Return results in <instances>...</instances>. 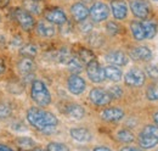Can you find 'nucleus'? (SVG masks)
I'll return each mask as SVG.
<instances>
[{
  "instance_id": "12",
  "label": "nucleus",
  "mask_w": 158,
  "mask_h": 151,
  "mask_svg": "<svg viewBox=\"0 0 158 151\" xmlns=\"http://www.w3.org/2000/svg\"><path fill=\"white\" fill-rule=\"evenodd\" d=\"M35 31L38 33V36L41 38H52L56 34V29L54 27V23L49 22V21H39L35 26Z\"/></svg>"
},
{
  "instance_id": "1",
  "label": "nucleus",
  "mask_w": 158,
  "mask_h": 151,
  "mask_svg": "<svg viewBox=\"0 0 158 151\" xmlns=\"http://www.w3.org/2000/svg\"><path fill=\"white\" fill-rule=\"evenodd\" d=\"M26 118L28 123L38 131L46 127H56L59 124V119L54 113L45 111L40 107L28 109L26 112Z\"/></svg>"
},
{
  "instance_id": "23",
  "label": "nucleus",
  "mask_w": 158,
  "mask_h": 151,
  "mask_svg": "<svg viewBox=\"0 0 158 151\" xmlns=\"http://www.w3.org/2000/svg\"><path fill=\"white\" fill-rule=\"evenodd\" d=\"M130 31H131L133 37L135 38L136 40H143V39H146V37H145V31H143V26H142L141 22H139V21L130 22Z\"/></svg>"
},
{
  "instance_id": "19",
  "label": "nucleus",
  "mask_w": 158,
  "mask_h": 151,
  "mask_svg": "<svg viewBox=\"0 0 158 151\" xmlns=\"http://www.w3.org/2000/svg\"><path fill=\"white\" fill-rule=\"evenodd\" d=\"M64 113L67 116L74 118V119H80V118H83L85 116V110H84V107L81 105L76 104V102H71V104H68L66 106Z\"/></svg>"
},
{
  "instance_id": "7",
  "label": "nucleus",
  "mask_w": 158,
  "mask_h": 151,
  "mask_svg": "<svg viewBox=\"0 0 158 151\" xmlns=\"http://www.w3.org/2000/svg\"><path fill=\"white\" fill-rule=\"evenodd\" d=\"M67 88H68L69 93H72L73 95H80L85 90L86 84H85V80L80 76L73 73L67 79Z\"/></svg>"
},
{
  "instance_id": "40",
  "label": "nucleus",
  "mask_w": 158,
  "mask_h": 151,
  "mask_svg": "<svg viewBox=\"0 0 158 151\" xmlns=\"http://www.w3.org/2000/svg\"><path fill=\"white\" fill-rule=\"evenodd\" d=\"M6 68H7V63H6V61H5L2 57H0V77L6 72Z\"/></svg>"
},
{
  "instance_id": "14",
  "label": "nucleus",
  "mask_w": 158,
  "mask_h": 151,
  "mask_svg": "<svg viewBox=\"0 0 158 151\" xmlns=\"http://www.w3.org/2000/svg\"><path fill=\"white\" fill-rule=\"evenodd\" d=\"M71 15H72V17H73L74 21L81 22V21L88 19L89 10L85 6V4H83V2H74L71 6Z\"/></svg>"
},
{
  "instance_id": "25",
  "label": "nucleus",
  "mask_w": 158,
  "mask_h": 151,
  "mask_svg": "<svg viewBox=\"0 0 158 151\" xmlns=\"http://www.w3.org/2000/svg\"><path fill=\"white\" fill-rule=\"evenodd\" d=\"M67 67L72 73H79L83 70V62L78 56H73L67 62Z\"/></svg>"
},
{
  "instance_id": "20",
  "label": "nucleus",
  "mask_w": 158,
  "mask_h": 151,
  "mask_svg": "<svg viewBox=\"0 0 158 151\" xmlns=\"http://www.w3.org/2000/svg\"><path fill=\"white\" fill-rule=\"evenodd\" d=\"M139 144L142 149H150V148H153L155 145H157L158 138L148 134V133L141 132L139 135Z\"/></svg>"
},
{
  "instance_id": "33",
  "label": "nucleus",
  "mask_w": 158,
  "mask_h": 151,
  "mask_svg": "<svg viewBox=\"0 0 158 151\" xmlns=\"http://www.w3.org/2000/svg\"><path fill=\"white\" fill-rule=\"evenodd\" d=\"M46 150L49 151H67L69 150V148L62 143H57V141H52V143H49L48 146H46Z\"/></svg>"
},
{
  "instance_id": "31",
  "label": "nucleus",
  "mask_w": 158,
  "mask_h": 151,
  "mask_svg": "<svg viewBox=\"0 0 158 151\" xmlns=\"http://www.w3.org/2000/svg\"><path fill=\"white\" fill-rule=\"evenodd\" d=\"M117 139L122 143H131V141H134V135H133V133L127 131V129H122L117 133Z\"/></svg>"
},
{
  "instance_id": "21",
  "label": "nucleus",
  "mask_w": 158,
  "mask_h": 151,
  "mask_svg": "<svg viewBox=\"0 0 158 151\" xmlns=\"http://www.w3.org/2000/svg\"><path fill=\"white\" fill-rule=\"evenodd\" d=\"M103 71H105V77L112 82H119L123 77L120 68L116 65H108L103 68Z\"/></svg>"
},
{
  "instance_id": "43",
  "label": "nucleus",
  "mask_w": 158,
  "mask_h": 151,
  "mask_svg": "<svg viewBox=\"0 0 158 151\" xmlns=\"http://www.w3.org/2000/svg\"><path fill=\"white\" fill-rule=\"evenodd\" d=\"M95 151H99V150H106V151H108V150H111L108 146H96L95 149H94Z\"/></svg>"
},
{
  "instance_id": "45",
  "label": "nucleus",
  "mask_w": 158,
  "mask_h": 151,
  "mask_svg": "<svg viewBox=\"0 0 158 151\" xmlns=\"http://www.w3.org/2000/svg\"><path fill=\"white\" fill-rule=\"evenodd\" d=\"M155 122L157 123V126H158V112L155 114Z\"/></svg>"
},
{
  "instance_id": "17",
  "label": "nucleus",
  "mask_w": 158,
  "mask_h": 151,
  "mask_svg": "<svg viewBox=\"0 0 158 151\" xmlns=\"http://www.w3.org/2000/svg\"><path fill=\"white\" fill-rule=\"evenodd\" d=\"M130 57L136 61H148L152 58V51L146 46H138L130 50Z\"/></svg>"
},
{
  "instance_id": "8",
  "label": "nucleus",
  "mask_w": 158,
  "mask_h": 151,
  "mask_svg": "<svg viewBox=\"0 0 158 151\" xmlns=\"http://www.w3.org/2000/svg\"><path fill=\"white\" fill-rule=\"evenodd\" d=\"M44 19L54 24H64L67 22V16L64 11L60 7H50L44 12Z\"/></svg>"
},
{
  "instance_id": "42",
  "label": "nucleus",
  "mask_w": 158,
  "mask_h": 151,
  "mask_svg": "<svg viewBox=\"0 0 158 151\" xmlns=\"http://www.w3.org/2000/svg\"><path fill=\"white\" fill-rule=\"evenodd\" d=\"M9 4H10V0H0V9L7 7Z\"/></svg>"
},
{
  "instance_id": "16",
  "label": "nucleus",
  "mask_w": 158,
  "mask_h": 151,
  "mask_svg": "<svg viewBox=\"0 0 158 151\" xmlns=\"http://www.w3.org/2000/svg\"><path fill=\"white\" fill-rule=\"evenodd\" d=\"M17 71L22 76L33 75L34 71H35V63H34L33 58H31V57H22L20 61L17 62Z\"/></svg>"
},
{
  "instance_id": "47",
  "label": "nucleus",
  "mask_w": 158,
  "mask_h": 151,
  "mask_svg": "<svg viewBox=\"0 0 158 151\" xmlns=\"http://www.w3.org/2000/svg\"><path fill=\"white\" fill-rule=\"evenodd\" d=\"M34 1H40V0H34Z\"/></svg>"
},
{
  "instance_id": "4",
  "label": "nucleus",
  "mask_w": 158,
  "mask_h": 151,
  "mask_svg": "<svg viewBox=\"0 0 158 151\" xmlns=\"http://www.w3.org/2000/svg\"><path fill=\"white\" fill-rule=\"evenodd\" d=\"M89 15L94 22H102L106 21L110 16V7L105 2H94L89 10Z\"/></svg>"
},
{
  "instance_id": "27",
  "label": "nucleus",
  "mask_w": 158,
  "mask_h": 151,
  "mask_svg": "<svg viewBox=\"0 0 158 151\" xmlns=\"http://www.w3.org/2000/svg\"><path fill=\"white\" fill-rule=\"evenodd\" d=\"M12 114V107L6 101H0V119H7Z\"/></svg>"
},
{
  "instance_id": "44",
  "label": "nucleus",
  "mask_w": 158,
  "mask_h": 151,
  "mask_svg": "<svg viewBox=\"0 0 158 151\" xmlns=\"http://www.w3.org/2000/svg\"><path fill=\"white\" fill-rule=\"evenodd\" d=\"M122 150H139V148H135V146H124V148H122Z\"/></svg>"
},
{
  "instance_id": "24",
  "label": "nucleus",
  "mask_w": 158,
  "mask_h": 151,
  "mask_svg": "<svg viewBox=\"0 0 158 151\" xmlns=\"http://www.w3.org/2000/svg\"><path fill=\"white\" fill-rule=\"evenodd\" d=\"M16 145L19 146V149H21V150H28V149H34L35 141L32 138L21 136V138L16 139Z\"/></svg>"
},
{
  "instance_id": "18",
  "label": "nucleus",
  "mask_w": 158,
  "mask_h": 151,
  "mask_svg": "<svg viewBox=\"0 0 158 151\" xmlns=\"http://www.w3.org/2000/svg\"><path fill=\"white\" fill-rule=\"evenodd\" d=\"M69 133L71 136L79 143H89L93 139V134L86 128H72Z\"/></svg>"
},
{
  "instance_id": "22",
  "label": "nucleus",
  "mask_w": 158,
  "mask_h": 151,
  "mask_svg": "<svg viewBox=\"0 0 158 151\" xmlns=\"http://www.w3.org/2000/svg\"><path fill=\"white\" fill-rule=\"evenodd\" d=\"M38 54V46L33 43H27V44H22L20 48V55L22 57H33L37 56Z\"/></svg>"
},
{
  "instance_id": "32",
  "label": "nucleus",
  "mask_w": 158,
  "mask_h": 151,
  "mask_svg": "<svg viewBox=\"0 0 158 151\" xmlns=\"http://www.w3.org/2000/svg\"><path fill=\"white\" fill-rule=\"evenodd\" d=\"M146 96H147V99H148V100H151V101L158 100V82L152 83V84L147 88Z\"/></svg>"
},
{
  "instance_id": "34",
  "label": "nucleus",
  "mask_w": 158,
  "mask_h": 151,
  "mask_svg": "<svg viewBox=\"0 0 158 151\" xmlns=\"http://www.w3.org/2000/svg\"><path fill=\"white\" fill-rule=\"evenodd\" d=\"M108 93H110L112 99H119L123 95V90H122V88L119 85H113V87H111L108 89Z\"/></svg>"
},
{
  "instance_id": "28",
  "label": "nucleus",
  "mask_w": 158,
  "mask_h": 151,
  "mask_svg": "<svg viewBox=\"0 0 158 151\" xmlns=\"http://www.w3.org/2000/svg\"><path fill=\"white\" fill-rule=\"evenodd\" d=\"M23 7L29 11L32 15L33 14H40V6L38 4V1H34V0H26L23 2Z\"/></svg>"
},
{
  "instance_id": "15",
  "label": "nucleus",
  "mask_w": 158,
  "mask_h": 151,
  "mask_svg": "<svg viewBox=\"0 0 158 151\" xmlns=\"http://www.w3.org/2000/svg\"><path fill=\"white\" fill-rule=\"evenodd\" d=\"M105 58H106V61H107L108 63L116 65V66H125V65L128 63V61H129L128 56H127L123 51H120V50L110 51V53L105 56Z\"/></svg>"
},
{
  "instance_id": "39",
  "label": "nucleus",
  "mask_w": 158,
  "mask_h": 151,
  "mask_svg": "<svg viewBox=\"0 0 158 151\" xmlns=\"http://www.w3.org/2000/svg\"><path fill=\"white\" fill-rule=\"evenodd\" d=\"M142 132L148 133V134H151V135L158 138V126H146Z\"/></svg>"
},
{
  "instance_id": "2",
  "label": "nucleus",
  "mask_w": 158,
  "mask_h": 151,
  "mask_svg": "<svg viewBox=\"0 0 158 151\" xmlns=\"http://www.w3.org/2000/svg\"><path fill=\"white\" fill-rule=\"evenodd\" d=\"M31 97L40 107H46L51 104V94L46 84L40 79H33L31 83Z\"/></svg>"
},
{
  "instance_id": "38",
  "label": "nucleus",
  "mask_w": 158,
  "mask_h": 151,
  "mask_svg": "<svg viewBox=\"0 0 158 151\" xmlns=\"http://www.w3.org/2000/svg\"><path fill=\"white\" fill-rule=\"evenodd\" d=\"M79 23H80L79 28H80V31L84 32V33H88V32H90V31L93 29V23L89 22V21H86V19H84V21H81V22H79Z\"/></svg>"
},
{
  "instance_id": "3",
  "label": "nucleus",
  "mask_w": 158,
  "mask_h": 151,
  "mask_svg": "<svg viewBox=\"0 0 158 151\" xmlns=\"http://www.w3.org/2000/svg\"><path fill=\"white\" fill-rule=\"evenodd\" d=\"M14 19L24 32H31L35 27V19L33 15L24 7H16L14 10Z\"/></svg>"
},
{
  "instance_id": "11",
  "label": "nucleus",
  "mask_w": 158,
  "mask_h": 151,
  "mask_svg": "<svg viewBox=\"0 0 158 151\" xmlns=\"http://www.w3.org/2000/svg\"><path fill=\"white\" fill-rule=\"evenodd\" d=\"M112 15L116 19H124L128 15V5L124 0H112L111 1Z\"/></svg>"
},
{
  "instance_id": "37",
  "label": "nucleus",
  "mask_w": 158,
  "mask_h": 151,
  "mask_svg": "<svg viewBox=\"0 0 158 151\" xmlns=\"http://www.w3.org/2000/svg\"><path fill=\"white\" fill-rule=\"evenodd\" d=\"M11 129L15 131V132H23V131H27V127L23 122L21 121H15L14 123H11Z\"/></svg>"
},
{
  "instance_id": "13",
  "label": "nucleus",
  "mask_w": 158,
  "mask_h": 151,
  "mask_svg": "<svg viewBox=\"0 0 158 151\" xmlns=\"http://www.w3.org/2000/svg\"><path fill=\"white\" fill-rule=\"evenodd\" d=\"M124 117V111L118 107H108L102 110L101 118L106 122H119Z\"/></svg>"
},
{
  "instance_id": "30",
  "label": "nucleus",
  "mask_w": 158,
  "mask_h": 151,
  "mask_svg": "<svg viewBox=\"0 0 158 151\" xmlns=\"http://www.w3.org/2000/svg\"><path fill=\"white\" fill-rule=\"evenodd\" d=\"M78 57L81 60L83 63H88V62L95 60L94 53H93L91 50H89V49H80V50H79Z\"/></svg>"
},
{
  "instance_id": "41",
  "label": "nucleus",
  "mask_w": 158,
  "mask_h": 151,
  "mask_svg": "<svg viewBox=\"0 0 158 151\" xmlns=\"http://www.w3.org/2000/svg\"><path fill=\"white\" fill-rule=\"evenodd\" d=\"M0 150H15V148H12V146H9V145H6V144H0Z\"/></svg>"
},
{
  "instance_id": "5",
  "label": "nucleus",
  "mask_w": 158,
  "mask_h": 151,
  "mask_svg": "<svg viewBox=\"0 0 158 151\" xmlns=\"http://www.w3.org/2000/svg\"><path fill=\"white\" fill-rule=\"evenodd\" d=\"M86 73H88L89 79L94 83H101L106 79L105 71L96 60H93V61L86 63Z\"/></svg>"
},
{
  "instance_id": "10",
  "label": "nucleus",
  "mask_w": 158,
  "mask_h": 151,
  "mask_svg": "<svg viewBox=\"0 0 158 151\" xmlns=\"http://www.w3.org/2000/svg\"><path fill=\"white\" fill-rule=\"evenodd\" d=\"M130 9L133 14L139 19H147L150 15V5L145 0H134L130 2Z\"/></svg>"
},
{
  "instance_id": "46",
  "label": "nucleus",
  "mask_w": 158,
  "mask_h": 151,
  "mask_svg": "<svg viewBox=\"0 0 158 151\" xmlns=\"http://www.w3.org/2000/svg\"><path fill=\"white\" fill-rule=\"evenodd\" d=\"M0 22H1V16H0Z\"/></svg>"
},
{
  "instance_id": "35",
  "label": "nucleus",
  "mask_w": 158,
  "mask_h": 151,
  "mask_svg": "<svg viewBox=\"0 0 158 151\" xmlns=\"http://www.w3.org/2000/svg\"><path fill=\"white\" fill-rule=\"evenodd\" d=\"M146 75L152 79H157L158 78V67L155 65H148L146 67Z\"/></svg>"
},
{
  "instance_id": "6",
  "label": "nucleus",
  "mask_w": 158,
  "mask_h": 151,
  "mask_svg": "<svg viewBox=\"0 0 158 151\" xmlns=\"http://www.w3.org/2000/svg\"><path fill=\"white\" fill-rule=\"evenodd\" d=\"M89 99L96 106H106L112 100L110 93L107 90L102 89V88H94V89H91L90 93H89Z\"/></svg>"
},
{
  "instance_id": "9",
  "label": "nucleus",
  "mask_w": 158,
  "mask_h": 151,
  "mask_svg": "<svg viewBox=\"0 0 158 151\" xmlns=\"http://www.w3.org/2000/svg\"><path fill=\"white\" fill-rule=\"evenodd\" d=\"M124 82L129 87H141L145 83V73L139 68H131L125 73Z\"/></svg>"
},
{
  "instance_id": "48",
  "label": "nucleus",
  "mask_w": 158,
  "mask_h": 151,
  "mask_svg": "<svg viewBox=\"0 0 158 151\" xmlns=\"http://www.w3.org/2000/svg\"><path fill=\"white\" fill-rule=\"evenodd\" d=\"M155 1H158V0H155Z\"/></svg>"
},
{
  "instance_id": "36",
  "label": "nucleus",
  "mask_w": 158,
  "mask_h": 151,
  "mask_svg": "<svg viewBox=\"0 0 158 151\" xmlns=\"http://www.w3.org/2000/svg\"><path fill=\"white\" fill-rule=\"evenodd\" d=\"M106 29H107V32H108L111 36H116V34H118L119 31H120L119 26L116 23V22H108L107 26H106Z\"/></svg>"
},
{
  "instance_id": "26",
  "label": "nucleus",
  "mask_w": 158,
  "mask_h": 151,
  "mask_svg": "<svg viewBox=\"0 0 158 151\" xmlns=\"http://www.w3.org/2000/svg\"><path fill=\"white\" fill-rule=\"evenodd\" d=\"M142 26H143V31H145V37L146 39H152V38L156 36V32H157V28H156V24L152 23V22H142Z\"/></svg>"
},
{
  "instance_id": "29",
  "label": "nucleus",
  "mask_w": 158,
  "mask_h": 151,
  "mask_svg": "<svg viewBox=\"0 0 158 151\" xmlns=\"http://www.w3.org/2000/svg\"><path fill=\"white\" fill-rule=\"evenodd\" d=\"M73 57V55L71 54V51L68 49H61L60 51L56 53V60L61 62V63H64L67 65V62Z\"/></svg>"
}]
</instances>
